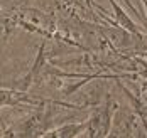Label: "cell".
Listing matches in <instances>:
<instances>
[{"label": "cell", "instance_id": "obj_2", "mask_svg": "<svg viewBox=\"0 0 147 138\" xmlns=\"http://www.w3.org/2000/svg\"><path fill=\"white\" fill-rule=\"evenodd\" d=\"M88 128V120L81 123H66V125H61L56 126L53 130H47L44 133V137H76L78 133L85 131Z\"/></svg>", "mask_w": 147, "mask_h": 138}, {"label": "cell", "instance_id": "obj_3", "mask_svg": "<svg viewBox=\"0 0 147 138\" xmlns=\"http://www.w3.org/2000/svg\"><path fill=\"white\" fill-rule=\"evenodd\" d=\"M108 2H110V5H112V9H113V12H115V22H117V25L123 27L125 31H129L130 34H134V35L142 37V32H140V29L135 25V22H134L132 19L127 15L125 12H123V9L118 5L115 0H108Z\"/></svg>", "mask_w": 147, "mask_h": 138}, {"label": "cell", "instance_id": "obj_4", "mask_svg": "<svg viewBox=\"0 0 147 138\" xmlns=\"http://www.w3.org/2000/svg\"><path fill=\"white\" fill-rule=\"evenodd\" d=\"M122 2H123V3H125L127 7H129V10L132 12L134 15H137L139 19H140V20H142V24H144V25L147 27V15H146V14H142V12H139V10H137V9L134 7L132 3H130V0H122Z\"/></svg>", "mask_w": 147, "mask_h": 138}, {"label": "cell", "instance_id": "obj_1", "mask_svg": "<svg viewBox=\"0 0 147 138\" xmlns=\"http://www.w3.org/2000/svg\"><path fill=\"white\" fill-rule=\"evenodd\" d=\"M110 128H112V99L110 96H107V103L96 108L95 113L88 118L86 133L90 137H105L110 133Z\"/></svg>", "mask_w": 147, "mask_h": 138}]
</instances>
